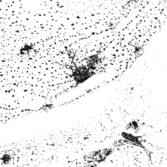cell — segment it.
I'll list each match as a JSON object with an SVG mask.
<instances>
[{"label":"cell","instance_id":"1","mask_svg":"<svg viewBox=\"0 0 167 167\" xmlns=\"http://www.w3.org/2000/svg\"><path fill=\"white\" fill-rule=\"evenodd\" d=\"M95 74L87 68L86 65L75 68L72 72V76L77 84H82L91 78Z\"/></svg>","mask_w":167,"mask_h":167},{"label":"cell","instance_id":"2","mask_svg":"<svg viewBox=\"0 0 167 167\" xmlns=\"http://www.w3.org/2000/svg\"><path fill=\"white\" fill-rule=\"evenodd\" d=\"M102 59L98 54L91 55L87 59V67L91 71H94L96 69L98 64L101 63Z\"/></svg>","mask_w":167,"mask_h":167},{"label":"cell","instance_id":"4","mask_svg":"<svg viewBox=\"0 0 167 167\" xmlns=\"http://www.w3.org/2000/svg\"><path fill=\"white\" fill-rule=\"evenodd\" d=\"M130 2H135V1H137V0H129Z\"/></svg>","mask_w":167,"mask_h":167},{"label":"cell","instance_id":"3","mask_svg":"<svg viewBox=\"0 0 167 167\" xmlns=\"http://www.w3.org/2000/svg\"><path fill=\"white\" fill-rule=\"evenodd\" d=\"M0 160H1L3 164H8L11 160V156L8 153H5L0 158Z\"/></svg>","mask_w":167,"mask_h":167}]
</instances>
